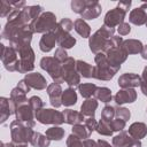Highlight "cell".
<instances>
[{"label": "cell", "mask_w": 147, "mask_h": 147, "mask_svg": "<svg viewBox=\"0 0 147 147\" xmlns=\"http://www.w3.org/2000/svg\"><path fill=\"white\" fill-rule=\"evenodd\" d=\"M62 105L65 106V107H70V106H74L76 105L77 102V93L75 91V88H67L63 91L62 93Z\"/></svg>", "instance_id": "29"}, {"label": "cell", "mask_w": 147, "mask_h": 147, "mask_svg": "<svg viewBox=\"0 0 147 147\" xmlns=\"http://www.w3.org/2000/svg\"><path fill=\"white\" fill-rule=\"evenodd\" d=\"M84 125L86 126V129L88 130V132L92 133L93 131L96 130L98 122H96V119H95L94 117H87V118H85V121H84Z\"/></svg>", "instance_id": "46"}, {"label": "cell", "mask_w": 147, "mask_h": 147, "mask_svg": "<svg viewBox=\"0 0 147 147\" xmlns=\"http://www.w3.org/2000/svg\"><path fill=\"white\" fill-rule=\"evenodd\" d=\"M15 116H16V121L21 122L23 125H25L28 127L32 129L36 124V122H34V118H36L34 117V110L31 108L29 102L18 106L16 111H15Z\"/></svg>", "instance_id": "9"}, {"label": "cell", "mask_w": 147, "mask_h": 147, "mask_svg": "<svg viewBox=\"0 0 147 147\" xmlns=\"http://www.w3.org/2000/svg\"><path fill=\"white\" fill-rule=\"evenodd\" d=\"M86 8V0H72L71 1V10L76 14H83Z\"/></svg>", "instance_id": "39"}, {"label": "cell", "mask_w": 147, "mask_h": 147, "mask_svg": "<svg viewBox=\"0 0 147 147\" xmlns=\"http://www.w3.org/2000/svg\"><path fill=\"white\" fill-rule=\"evenodd\" d=\"M122 47H123V49L127 54H138V53L141 52L144 45L138 39H127V40H124L123 41Z\"/></svg>", "instance_id": "25"}, {"label": "cell", "mask_w": 147, "mask_h": 147, "mask_svg": "<svg viewBox=\"0 0 147 147\" xmlns=\"http://www.w3.org/2000/svg\"><path fill=\"white\" fill-rule=\"evenodd\" d=\"M117 32H118L119 36H126V34H129V33L131 32V26H130V24L123 22L122 24H119V25L117 26Z\"/></svg>", "instance_id": "48"}, {"label": "cell", "mask_w": 147, "mask_h": 147, "mask_svg": "<svg viewBox=\"0 0 147 147\" xmlns=\"http://www.w3.org/2000/svg\"><path fill=\"white\" fill-rule=\"evenodd\" d=\"M72 134H75L76 137H78V138L82 139V140L88 139L90 136H91V133L88 132V130L86 129V126L83 125V124L74 125V126H72Z\"/></svg>", "instance_id": "36"}, {"label": "cell", "mask_w": 147, "mask_h": 147, "mask_svg": "<svg viewBox=\"0 0 147 147\" xmlns=\"http://www.w3.org/2000/svg\"><path fill=\"white\" fill-rule=\"evenodd\" d=\"M141 80L142 82H147V67L144 68L142 74H141Z\"/></svg>", "instance_id": "56"}, {"label": "cell", "mask_w": 147, "mask_h": 147, "mask_svg": "<svg viewBox=\"0 0 147 147\" xmlns=\"http://www.w3.org/2000/svg\"><path fill=\"white\" fill-rule=\"evenodd\" d=\"M96 31H98L100 34H102L105 38H107V39H110L111 37H114V33H115V29H114V28L107 26V25H105V24H102Z\"/></svg>", "instance_id": "44"}, {"label": "cell", "mask_w": 147, "mask_h": 147, "mask_svg": "<svg viewBox=\"0 0 147 147\" xmlns=\"http://www.w3.org/2000/svg\"><path fill=\"white\" fill-rule=\"evenodd\" d=\"M56 61H59L60 63H63V62H65L67 61V59L69 57L68 56V54H67V51L64 49V48H61V47H59L56 51H55V53H54V56H53Z\"/></svg>", "instance_id": "45"}, {"label": "cell", "mask_w": 147, "mask_h": 147, "mask_svg": "<svg viewBox=\"0 0 147 147\" xmlns=\"http://www.w3.org/2000/svg\"><path fill=\"white\" fill-rule=\"evenodd\" d=\"M0 59H1L2 64L6 68V70H8L10 72L17 71L18 64H20V59H18L17 52L14 48H11L10 46L7 47L3 44H0Z\"/></svg>", "instance_id": "7"}, {"label": "cell", "mask_w": 147, "mask_h": 147, "mask_svg": "<svg viewBox=\"0 0 147 147\" xmlns=\"http://www.w3.org/2000/svg\"><path fill=\"white\" fill-rule=\"evenodd\" d=\"M17 107L23 105V103H26L29 102V100L26 99V93L24 91H22L20 87H14L10 92V98H9Z\"/></svg>", "instance_id": "28"}, {"label": "cell", "mask_w": 147, "mask_h": 147, "mask_svg": "<svg viewBox=\"0 0 147 147\" xmlns=\"http://www.w3.org/2000/svg\"><path fill=\"white\" fill-rule=\"evenodd\" d=\"M137 99V92L134 88H121L114 96L115 102L121 106L124 103H132Z\"/></svg>", "instance_id": "19"}, {"label": "cell", "mask_w": 147, "mask_h": 147, "mask_svg": "<svg viewBox=\"0 0 147 147\" xmlns=\"http://www.w3.org/2000/svg\"><path fill=\"white\" fill-rule=\"evenodd\" d=\"M45 134H46V137L49 140H56V141H59V140H61L64 137V129H62L61 126L55 125V126H52V127L47 129Z\"/></svg>", "instance_id": "34"}, {"label": "cell", "mask_w": 147, "mask_h": 147, "mask_svg": "<svg viewBox=\"0 0 147 147\" xmlns=\"http://www.w3.org/2000/svg\"><path fill=\"white\" fill-rule=\"evenodd\" d=\"M140 90H141L142 94L147 96V82H142V80H141V84H140Z\"/></svg>", "instance_id": "54"}, {"label": "cell", "mask_w": 147, "mask_h": 147, "mask_svg": "<svg viewBox=\"0 0 147 147\" xmlns=\"http://www.w3.org/2000/svg\"><path fill=\"white\" fill-rule=\"evenodd\" d=\"M140 84H141V77L133 72L123 74L118 78V86L121 88H134L137 86H140Z\"/></svg>", "instance_id": "15"}, {"label": "cell", "mask_w": 147, "mask_h": 147, "mask_svg": "<svg viewBox=\"0 0 147 147\" xmlns=\"http://www.w3.org/2000/svg\"><path fill=\"white\" fill-rule=\"evenodd\" d=\"M29 105H30L31 108L34 110V113H36L37 110L44 108V101H42L39 96H37V95H33V96H31V98L29 99Z\"/></svg>", "instance_id": "43"}, {"label": "cell", "mask_w": 147, "mask_h": 147, "mask_svg": "<svg viewBox=\"0 0 147 147\" xmlns=\"http://www.w3.org/2000/svg\"><path fill=\"white\" fill-rule=\"evenodd\" d=\"M33 133H34V131L31 127H28V126L23 125L18 121H13L10 123L11 142H14L15 145L30 142Z\"/></svg>", "instance_id": "3"}, {"label": "cell", "mask_w": 147, "mask_h": 147, "mask_svg": "<svg viewBox=\"0 0 147 147\" xmlns=\"http://www.w3.org/2000/svg\"><path fill=\"white\" fill-rule=\"evenodd\" d=\"M18 59L20 64L17 71L20 74H29L34 68V52L31 48V46L23 47L18 51Z\"/></svg>", "instance_id": "8"}, {"label": "cell", "mask_w": 147, "mask_h": 147, "mask_svg": "<svg viewBox=\"0 0 147 147\" xmlns=\"http://www.w3.org/2000/svg\"><path fill=\"white\" fill-rule=\"evenodd\" d=\"M63 117H64V122L72 126L77 125V124H82L83 121H85L84 115L80 111H76L72 109H64Z\"/></svg>", "instance_id": "22"}, {"label": "cell", "mask_w": 147, "mask_h": 147, "mask_svg": "<svg viewBox=\"0 0 147 147\" xmlns=\"http://www.w3.org/2000/svg\"><path fill=\"white\" fill-rule=\"evenodd\" d=\"M15 147H28V145H26V144H18V145H16Z\"/></svg>", "instance_id": "58"}, {"label": "cell", "mask_w": 147, "mask_h": 147, "mask_svg": "<svg viewBox=\"0 0 147 147\" xmlns=\"http://www.w3.org/2000/svg\"><path fill=\"white\" fill-rule=\"evenodd\" d=\"M47 94L49 96V101H51V105L54 107V108H59L62 106V87L60 84L57 83H52L47 86Z\"/></svg>", "instance_id": "14"}, {"label": "cell", "mask_w": 147, "mask_h": 147, "mask_svg": "<svg viewBox=\"0 0 147 147\" xmlns=\"http://www.w3.org/2000/svg\"><path fill=\"white\" fill-rule=\"evenodd\" d=\"M62 76L63 82L69 85V87L75 88L80 85V75L76 70V60L74 57H68L65 62L62 63Z\"/></svg>", "instance_id": "4"}, {"label": "cell", "mask_w": 147, "mask_h": 147, "mask_svg": "<svg viewBox=\"0 0 147 147\" xmlns=\"http://www.w3.org/2000/svg\"><path fill=\"white\" fill-rule=\"evenodd\" d=\"M125 15H126V11L124 9H122L121 7L116 6L115 8L107 11V14L105 15L103 24L107 26H110V28L118 26L119 24H122L124 22Z\"/></svg>", "instance_id": "10"}, {"label": "cell", "mask_w": 147, "mask_h": 147, "mask_svg": "<svg viewBox=\"0 0 147 147\" xmlns=\"http://www.w3.org/2000/svg\"><path fill=\"white\" fill-rule=\"evenodd\" d=\"M131 3H132V2H131L130 0H129V1H121V2L117 3V6L121 7L122 9H124V10L127 13V11H129V8L131 7Z\"/></svg>", "instance_id": "50"}, {"label": "cell", "mask_w": 147, "mask_h": 147, "mask_svg": "<svg viewBox=\"0 0 147 147\" xmlns=\"http://www.w3.org/2000/svg\"><path fill=\"white\" fill-rule=\"evenodd\" d=\"M24 80L31 88H34V90H44V88H47V86H48L46 78L39 72L26 74L24 77Z\"/></svg>", "instance_id": "17"}, {"label": "cell", "mask_w": 147, "mask_h": 147, "mask_svg": "<svg viewBox=\"0 0 147 147\" xmlns=\"http://www.w3.org/2000/svg\"><path fill=\"white\" fill-rule=\"evenodd\" d=\"M55 37H56V42L59 44V46L61 48H64V49H69L71 47L75 46L76 44V38H74L69 32L64 31L59 24L55 28V30L53 31Z\"/></svg>", "instance_id": "12"}, {"label": "cell", "mask_w": 147, "mask_h": 147, "mask_svg": "<svg viewBox=\"0 0 147 147\" xmlns=\"http://www.w3.org/2000/svg\"><path fill=\"white\" fill-rule=\"evenodd\" d=\"M96 88H98V86L92 83H84L78 86V91H79L80 95L85 99H90L92 95H94Z\"/></svg>", "instance_id": "31"}, {"label": "cell", "mask_w": 147, "mask_h": 147, "mask_svg": "<svg viewBox=\"0 0 147 147\" xmlns=\"http://www.w3.org/2000/svg\"><path fill=\"white\" fill-rule=\"evenodd\" d=\"M146 26H147V22H146Z\"/></svg>", "instance_id": "59"}, {"label": "cell", "mask_w": 147, "mask_h": 147, "mask_svg": "<svg viewBox=\"0 0 147 147\" xmlns=\"http://www.w3.org/2000/svg\"><path fill=\"white\" fill-rule=\"evenodd\" d=\"M129 21H130V23H132L134 25L146 24V22H147V11L144 10L141 7L132 9L130 15H129Z\"/></svg>", "instance_id": "23"}, {"label": "cell", "mask_w": 147, "mask_h": 147, "mask_svg": "<svg viewBox=\"0 0 147 147\" xmlns=\"http://www.w3.org/2000/svg\"><path fill=\"white\" fill-rule=\"evenodd\" d=\"M105 54H106V57H107V61L109 62V64L111 67H114V68H117V69L121 68V64L127 59V55H129L123 49L122 46L111 48L108 52H106Z\"/></svg>", "instance_id": "11"}, {"label": "cell", "mask_w": 147, "mask_h": 147, "mask_svg": "<svg viewBox=\"0 0 147 147\" xmlns=\"http://www.w3.org/2000/svg\"><path fill=\"white\" fill-rule=\"evenodd\" d=\"M74 29L83 38H90L91 37V28L86 23V21H84L83 18H77L74 22Z\"/></svg>", "instance_id": "27"}, {"label": "cell", "mask_w": 147, "mask_h": 147, "mask_svg": "<svg viewBox=\"0 0 147 147\" xmlns=\"http://www.w3.org/2000/svg\"><path fill=\"white\" fill-rule=\"evenodd\" d=\"M96 145H98V147H114V146H111L109 142H107V141H105V140H101V139L96 140Z\"/></svg>", "instance_id": "53"}, {"label": "cell", "mask_w": 147, "mask_h": 147, "mask_svg": "<svg viewBox=\"0 0 147 147\" xmlns=\"http://www.w3.org/2000/svg\"><path fill=\"white\" fill-rule=\"evenodd\" d=\"M127 133L131 136V138L140 140L147 136V125L142 122H134L129 126Z\"/></svg>", "instance_id": "20"}, {"label": "cell", "mask_w": 147, "mask_h": 147, "mask_svg": "<svg viewBox=\"0 0 147 147\" xmlns=\"http://www.w3.org/2000/svg\"><path fill=\"white\" fill-rule=\"evenodd\" d=\"M17 106L8 98H0V123H5L11 114H15Z\"/></svg>", "instance_id": "16"}, {"label": "cell", "mask_w": 147, "mask_h": 147, "mask_svg": "<svg viewBox=\"0 0 147 147\" xmlns=\"http://www.w3.org/2000/svg\"><path fill=\"white\" fill-rule=\"evenodd\" d=\"M125 125H126V122L124 119H121V118H114L111 122H110V127L111 130L115 132H122L124 129H125Z\"/></svg>", "instance_id": "40"}, {"label": "cell", "mask_w": 147, "mask_h": 147, "mask_svg": "<svg viewBox=\"0 0 147 147\" xmlns=\"http://www.w3.org/2000/svg\"><path fill=\"white\" fill-rule=\"evenodd\" d=\"M55 42H56V37H55L54 32L45 33V34H42V37L40 38L39 48H40L41 52L48 53V52H51V51L55 47Z\"/></svg>", "instance_id": "21"}, {"label": "cell", "mask_w": 147, "mask_h": 147, "mask_svg": "<svg viewBox=\"0 0 147 147\" xmlns=\"http://www.w3.org/2000/svg\"><path fill=\"white\" fill-rule=\"evenodd\" d=\"M95 131L101 136H108V137L113 136V133H114V131L110 127V122H107V121H105L102 118L98 122V126H96Z\"/></svg>", "instance_id": "35"}, {"label": "cell", "mask_w": 147, "mask_h": 147, "mask_svg": "<svg viewBox=\"0 0 147 147\" xmlns=\"http://www.w3.org/2000/svg\"><path fill=\"white\" fill-rule=\"evenodd\" d=\"M140 54H141V57H142L144 60H147V45H145V46L142 47Z\"/></svg>", "instance_id": "55"}, {"label": "cell", "mask_w": 147, "mask_h": 147, "mask_svg": "<svg viewBox=\"0 0 147 147\" xmlns=\"http://www.w3.org/2000/svg\"><path fill=\"white\" fill-rule=\"evenodd\" d=\"M36 119L41 124H54L61 125L64 123L63 113L52 109V108H41L34 113Z\"/></svg>", "instance_id": "6"}, {"label": "cell", "mask_w": 147, "mask_h": 147, "mask_svg": "<svg viewBox=\"0 0 147 147\" xmlns=\"http://www.w3.org/2000/svg\"><path fill=\"white\" fill-rule=\"evenodd\" d=\"M96 108H98V100L96 99H93V98H90V99H86L82 103V106H80V113L84 116L94 117V114H95Z\"/></svg>", "instance_id": "24"}, {"label": "cell", "mask_w": 147, "mask_h": 147, "mask_svg": "<svg viewBox=\"0 0 147 147\" xmlns=\"http://www.w3.org/2000/svg\"><path fill=\"white\" fill-rule=\"evenodd\" d=\"M16 145L14 144V142H7V144H5V142H1V147H15Z\"/></svg>", "instance_id": "57"}, {"label": "cell", "mask_w": 147, "mask_h": 147, "mask_svg": "<svg viewBox=\"0 0 147 147\" xmlns=\"http://www.w3.org/2000/svg\"><path fill=\"white\" fill-rule=\"evenodd\" d=\"M84 145H85V147H98L96 141L93 139H90V138L84 140Z\"/></svg>", "instance_id": "51"}, {"label": "cell", "mask_w": 147, "mask_h": 147, "mask_svg": "<svg viewBox=\"0 0 147 147\" xmlns=\"http://www.w3.org/2000/svg\"><path fill=\"white\" fill-rule=\"evenodd\" d=\"M108 40L109 39L105 38L102 34H100L96 31L88 39V46H90L91 52L94 53V54H98V53H101V52L105 53L106 47H107V44H108Z\"/></svg>", "instance_id": "13"}, {"label": "cell", "mask_w": 147, "mask_h": 147, "mask_svg": "<svg viewBox=\"0 0 147 147\" xmlns=\"http://www.w3.org/2000/svg\"><path fill=\"white\" fill-rule=\"evenodd\" d=\"M13 9L14 8L10 5V2H8L6 0H2L0 2V16L1 17H8V15L11 13Z\"/></svg>", "instance_id": "42"}, {"label": "cell", "mask_w": 147, "mask_h": 147, "mask_svg": "<svg viewBox=\"0 0 147 147\" xmlns=\"http://www.w3.org/2000/svg\"><path fill=\"white\" fill-rule=\"evenodd\" d=\"M67 147H85L84 140L79 139L75 134H70L67 138Z\"/></svg>", "instance_id": "41"}, {"label": "cell", "mask_w": 147, "mask_h": 147, "mask_svg": "<svg viewBox=\"0 0 147 147\" xmlns=\"http://www.w3.org/2000/svg\"><path fill=\"white\" fill-rule=\"evenodd\" d=\"M30 144L34 147H48L51 144V140L46 137V134H41L40 132H34Z\"/></svg>", "instance_id": "30"}, {"label": "cell", "mask_w": 147, "mask_h": 147, "mask_svg": "<svg viewBox=\"0 0 147 147\" xmlns=\"http://www.w3.org/2000/svg\"><path fill=\"white\" fill-rule=\"evenodd\" d=\"M101 118L107 122H111L115 118V107L109 106V105L105 106L101 111Z\"/></svg>", "instance_id": "37"}, {"label": "cell", "mask_w": 147, "mask_h": 147, "mask_svg": "<svg viewBox=\"0 0 147 147\" xmlns=\"http://www.w3.org/2000/svg\"><path fill=\"white\" fill-rule=\"evenodd\" d=\"M40 67L42 70L49 74L51 78L53 79L54 83L62 84L63 82V76H62V63L56 61L52 56H44L40 60Z\"/></svg>", "instance_id": "5"}, {"label": "cell", "mask_w": 147, "mask_h": 147, "mask_svg": "<svg viewBox=\"0 0 147 147\" xmlns=\"http://www.w3.org/2000/svg\"><path fill=\"white\" fill-rule=\"evenodd\" d=\"M125 147H141V142L140 140H136V139H132Z\"/></svg>", "instance_id": "52"}, {"label": "cell", "mask_w": 147, "mask_h": 147, "mask_svg": "<svg viewBox=\"0 0 147 147\" xmlns=\"http://www.w3.org/2000/svg\"><path fill=\"white\" fill-rule=\"evenodd\" d=\"M95 99L101 101V102H105V103H108L111 101L113 99V95H111V91L110 88L108 87H98L96 91H95V94H94Z\"/></svg>", "instance_id": "33"}, {"label": "cell", "mask_w": 147, "mask_h": 147, "mask_svg": "<svg viewBox=\"0 0 147 147\" xmlns=\"http://www.w3.org/2000/svg\"><path fill=\"white\" fill-rule=\"evenodd\" d=\"M115 117L121 118V119H124V121L126 122V121L130 119L131 113H130V110H129L127 108L117 106V107H115Z\"/></svg>", "instance_id": "38"}, {"label": "cell", "mask_w": 147, "mask_h": 147, "mask_svg": "<svg viewBox=\"0 0 147 147\" xmlns=\"http://www.w3.org/2000/svg\"><path fill=\"white\" fill-rule=\"evenodd\" d=\"M94 61H95V65H94L93 78H96L99 80H110L119 70L109 64V62L107 61L106 54L102 52L95 54Z\"/></svg>", "instance_id": "2"}, {"label": "cell", "mask_w": 147, "mask_h": 147, "mask_svg": "<svg viewBox=\"0 0 147 147\" xmlns=\"http://www.w3.org/2000/svg\"><path fill=\"white\" fill-rule=\"evenodd\" d=\"M17 87H20V88H21L22 91H24L25 93H29V92H30V88H31V87L26 84V82H25L24 79H22V80H20V82H18Z\"/></svg>", "instance_id": "49"}, {"label": "cell", "mask_w": 147, "mask_h": 147, "mask_svg": "<svg viewBox=\"0 0 147 147\" xmlns=\"http://www.w3.org/2000/svg\"><path fill=\"white\" fill-rule=\"evenodd\" d=\"M56 22V16L52 11H44L38 18L33 20L30 24L29 28L33 33H48L53 32L55 28L57 26Z\"/></svg>", "instance_id": "1"}, {"label": "cell", "mask_w": 147, "mask_h": 147, "mask_svg": "<svg viewBox=\"0 0 147 147\" xmlns=\"http://www.w3.org/2000/svg\"><path fill=\"white\" fill-rule=\"evenodd\" d=\"M76 70L80 76L85 78H93L94 67L88 64L87 62H84L82 60H76Z\"/></svg>", "instance_id": "26"}, {"label": "cell", "mask_w": 147, "mask_h": 147, "mask_svg": "<svg viewBox=\"0 0 147 147\" xmlns=\"http://www.w3.org/2000/svg\"><path fill=\"white\" fill-rule=\"evenodd\" d=\"M132 139L133 138H131V136L127 132L122 131L113 138V146L114 147H125Z\"/></svg>", "instance_id": "32"}, {"label": "cell", "mask_w": 147, "mask_h": 147, "mask_svg": "<svg viewBox=\"0 0 147 147\" xmlns=\"http://www.w3.org/2000/svg\"><path fill=\"white\" fill-rule=\"evenodd\" d=\"M101 11H102L101 5L98 1L86 0V8H85V10L83 11V14L80 16H82V18L84 21H86V20H95V18H98L100 16Z\"/></svg>", "instance_id": "18"}, {"label": "cell", "mask_w": 147, "mask_h": 147, "mask_svg": "<svg viewBox=\"0 0 147 147\" xmlns=\"http://www.w3.org/2000/svg\"><path fill=\"white\" fill-rule=\"evenodd\" d=\"M59 25H60L64 31H67V32H70V31L74 29V22H72L70 18H68V17L62 18V20L59 22Z\"/></svg>", "instance_id": "47"}]
</instances>
